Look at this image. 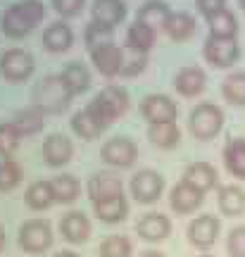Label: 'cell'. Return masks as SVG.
Listing matches in <instances>:
<instances>
[{
    "label": "cell",
    "instance_id": "cell-1",
    "mask_svg": "<svg viewBox=\"0 0 245 257\" xmlns=\"http://www.w3.org/2000/svg\"><path fill=\"white\" fill-rule=\"evenodd\" d=\"M46 19V5L41 0H19L10 5L3 17H0V29L10 38H24Z\"/></svg>",
    "mask_w": 245,
    "mask_h": 257
},
{
    "label": "cell",
    "instance_id": "cell-2",
    "mask_svg": "<svg viewBox=\"0 0 245 257\" xmlns=\"http://www.w3.org/2000/svg\"><path fill=\"white\" fill-rule=\"evenodd\" d=\"M74 93L67 88V83L62 81L60 74H50L43 76L41 81H36L34 91H31V100L34 105H38L48 114H60L72 105Z\"/></svg>",
    "mask_w": 245,
    "mask_h": 257
},
{
    "label": "cell",
    "instance_id": "cell-3",
    "mask_svg": "<svg viewBox=\"0 0 245 257\" xmlns=\"http://www.w3.org/2000/svg\"><path fill=\"white\" fill-rule=\"evenodd\" d=\"M86 107L102 121V126L107 128L112 121H117L121 114H127L129 93L124 91L121 86H105V88H102V91H100Z\"/></svg>",
    "mask_w": 245,
    "mask_h": 257
},
{
    "label": "cell",
    "instance_id": "cell-4",
    "mask_svg": "<svg viewBox=\"0 0 245 257\" xmlns=\"http://www.w3.org/2000/svg\"><path fill=\"white\" fill-rule=\"evenodd\" d=\"M221 126H224V112L212 102H200L188 114V128L198 141L214 138L221 131Z\"/></svg>",
    "mask_w": 245,
    "mask_h": 257
},
{
    "label": "cell",
    "instance_id": "cell-5",
    "mask_svg": "<svg viewBox=\"0 0 245 257\" xmlns=\"http://www.w3.org/2000/svg\"><path fill=\"white\" fill-rule=\"evenodd\" d=\"M34 72V55L22 48H10L0 55V76L10 83L27 81Z\"/></svg>",
    "mask_w": 245,
    "mask_h": 257
},
{
    "label": "cell",
    "instance_id": "cell-6",
    "mask_svg": "<svg viewBox=\"0 0 245 257\" xmlns=\"http://www.w3.org/2000/svg\"><path fill=\"white\" fill-rule=\"evenodd\" d=\"M53 243V229L46 219H29L19 229V245L27 252H43Z\"/></svg>",
    "mask_w": 245,
    "mask_h": 257
},
{
    "label": "cell",
    "instance_id": "cell-7",
    "mask_svg": "<svg viewBox=\"0 0 245 257\" xmlns=\"http://www.w3.org/2000/svg\"><path fill=\"white\" fill-rule=\"evenodd\" d=\"M202 55L212 67H219V69H226V67H233L240 57V48H238L236 38H214L209 36L205 48H202Z\"/></svg>",
    "mask_w": 245,
    "mask_h": 257
},
{
    "label": "cell",
    "instance_id": "cell-8",
    "mask_svg": "<svg viewBox=\"0 0 245 257\" xmlns=\"http://www.w3.org/2000/svg\"><path fill=\"white\" fill-rule=\"evenodd\" d=\"M100 157H102V162H107L109 167H119V169H124V167H131L134 162H136L138 148H136V143H134L131 138L117 136V138H109L107 143L102 146Z\"/></svg>",
    "mask_w": 245,
    "mask_h": 257
},
{
    "label": "cell",
    "instance_id": "cell-9",
    "mask_svg": "<svg viewBox=\"0 0 245 257\" xmlns=\"http://www.w3.org/2000/svg\"><path fill=\"white\" fill-rule=\"evenodd\" d=\"M141 114L146 117L150 124H164V121H176L179 117V107L169 95L162 93H150L141 102Z\"/></svg>",
    "mask_w": 245,
    "mask_h": 257
},
{
    "label": "cell",
    "instance_id": "cell-10",
    "mask_svg": "<svg viewBox=\"0 0 245 257\" xmlns=\"http://www.w3.org/2000/svg\"><path fill=\"white\" fill-rule=\"evenodd\" d=\"M164 191V179L153 169H143L131 179V195L143 205L155 202Z\"/></svg>",
    "mask_w": 245,
    "mask_h": 257
},
{
    "label": "cell",
    "instance_id": "cell-11",
    "mask_svg": "<svg viewBox=\"0 0 245 257\" xmlns=\"http://www.w3.org/2000/svg\"><path fill=\"white\" fill-rule=\"evenodd\" d=\"M219 238V219L212 214H200L188 224V240L195 248H209Z\"/></svg>",
    "mask_w": 245,
    "mask_h": 257
},
{
    "label": "cell",
    "instance_id": "cell-12",
    "mask_svg": "<svg viewBox=\"0 0 245 257\" xmlns=\"http://www.w3.org/2000/svg\"><path fill=\"white\" fill-rule=\"evenodd\" d=\"M205 83H207L205 72H202L200 67H193V64L181 67V69L176 72V76H174V88H176V93H181L183 98H195V95H200V93L205 91Z\"/></svg>",
    "mask_w": 245,
    "mask_h": 257
},
{
    "label": "cell",
    "instance_id": "cell-13",
    "mask_svg": "<svg viewBox=\"0 0 245 257\" xmlns=\"http://www.w3.org/2000/svg\"><path fill=\"white\" fill-rule=\"evenodd\" d=\"M91 62L102 76H109V79H112V76L121 74L124 50L117 48L114 43H112V46H105V48H98V50H93L91 53Z\"/></svg>",
    "mask_w": 245,
    "mask_h": 257
},
{
    "label": "cell",
    "instance_id": "cell-14",
    "mask_svg": "<svg viewBox=\"0 0 245 257\" xmlns=\"http://www.w3.org/2000/svg\"><path fill=\"white\" fill-rule=\"evenodd\" d=\"M91 12H93V22L114 29L127 17V3L124 0H93Z\"/></svg>",
    "mask_w": 245,
    "mask_h": 257
},
{
    "label": "cell",
    "instance_id": "cell-15",
    "mask_svg": "<svg viewBox=\"0 0 245 257\" xmlns=\"http://www.w3.org/2000/svg\"><path fill=\"white\" fill-rule=\"evenodd\" d=\"M136 231L141 238L146 240H164L169 233H172V221L167 219L160 212H148L146 217H141L136 224Z\"/></svg>",
    "mask_w": 245,
    "mask_h": 257
},
{
    "label": "cell",
    "instance_id": "cell-16",
    "mask_svg": "<svg viewBox=\"0 0 245 257\" xmlns=\"http://www.w3.org/2000/svg\"><path fill=\"white\" fill-rule=\"evenodd\" d=\"M72 153H74V146L72 141L62 134H53V136L46 138L43 143V160H46L50 167H62L72 160Z\"/></svg>",
    "mask_w": 245,
    "mask_h": 257
},
{
    "label": "cell",
    "instance_id": "cell-17",
    "mask_svg": "<svg viewBox=\"0 0 245 257\" xmlns=\"http://www.w3.org/2000/svg\"><path fill=\"white\" fill-rule=\"evenodd\" d=\"M46 117L48 112H43L38 105H29V107H24V110H19L15 117H12V126L19 131V136H34V134H38L41 128L46 126Z\"/></svg>",
    "mask_w": 245,
    "mask_h": 257
},
{
    "label": "cell",
    "instance_id": "cell-18",
    "mask_svg": "<svg viewBox=\"0 0 245 257\" xmlns=\"http://www.w3.org/2000/svg\"><path fill=\"white\" fill-rule=\"evenodd\" d=\"M164 31H167V36L172 41L183 43V41H188V38H193L198 34V22L188 12H172L169 19H167V24H164Z\"/></svg>",
    "mask_w": 245,
    "mask_h": 257
},
{
    "label": "cell",
    "instance_id": "cell-19",
    "mask_svg": "<svg viewBox=\"0 0 245 257\" xmlns=\"http://www.w3.org/2000/svg\"><path fill=\"white\" fill-rule=\"evenodd\" d=\"M60 231L69 243H83L91 236V221L83 212H69L60 219Z\"/></svg>",
    "mask_w": 245,
    "mask_h": 257
},
{
    "label": "cell",
    "instance_id": "cell-20",
    "mask_svg": "<svg viewBox=\"0 0 245 257\" xmlns=\"http://www.w3.org/2000/svg\"><path fill=\"white\" fill-rule=\"evenodd\" d=\"M169 202H172L174 212L188 214V212L198 210L200 205H202V191H198V188H193L191 184L181 181L179 186H174L172 188V198H169Z\"/></svg>",
    "mask_w": 245,
    "mask_h": 257
},
{
    "label": "cell",
    "instance_id": "cell-21",
    "mask_svg": "<svg viewBox=\"0 0 245 257\" xmlns=\"http://www.w3.org/2000/svg\"><path fill=\"white\" fill-rule=\"evenodd\" d=\"M88 195L93 202L107 200V198H117L121 195V179L114 174H93L88 179Z\"/></svg>",
    "mask_w": 245,
    "mask_h": 257
},
{
    "label": "cell",
    "instance_id": "cell-22",
    "mask_svg": "<svg viewBox=\"0 0 245 257\" xmlns=\"http://www.w3.org/2000/svg\"><path fill=\"white\" fill-rule=\"evenodd\" d=\"M72 43L74 34L69 24H64V22H55L43 31V48L50 50V53H64V50L72 48Z\"/></svg>",
    "mask_w": 245,
    "mask_h": 257
},
{
    "label": "cell",
    "instance_id": "cell-23",
    "mask_svg": "<svg viewBox=\"0 0 245 257\" xmlns=\"http://www.w3.org/2000/svg\"><path fill=\"white\" fill-rule=\"evenodd\" d=\"M183 181L205 193L217 186V169L209 165V162H195V165H191L183 172Z\"/></svg>",
    "mask_w": 245,
    "mask_h": 257
},
{
    "label": "cell",
    "instance_id": "cell-24",
    "mask_svg": "<svg viewBox=\"0 0 245 257\" xmlns=\"http://www.w3.org/2000/svg\"><path fill=\"white\" fill-rule=\"evenodd\" d=\"M93 210H95V217H98L100 221L117 224V221H124V219H127L129 202L124 200V195H117V198H107V200L93 202Z\"/></svg>",
    "mask_w": 245,
    "mask_h": 257
},
{
    "label": "cell",
    "instance_id": "cell-25",
    "mask_svg": "<svg viewBox=\"0 0 245 257\" xmlns=\"http://www.w3.org/2000/svg\"><path fill=\"white\" fill-rule=\"evenodd\" d=\"M169 15H172V10H169L167 3H162V0H148V3H143L141 10H138L136 22H143V24H148L150 29L157 31V29H164Z\"/></svg>",
    "mask_w": 245,
    "mask_h": 257
},
{
    "label": "cell",
    "instance_id": "cell-26",
    "mask_svg": "<svg viewBox=\"0 0 245 257\" xmlns=\"http://www.w3.org/2000/svg\"><path fill=\"white\" fill-rule=\"evenodd\" d=\"M72 128H74V134L79 138H83V141H93V138H98L100 134L105 131L102 121H100L88 107L79 110L72 117Z\"/></svg>",
    "mask_w": 245,
    "mask_h": 257
},
{
    "label": "cell",
    "instance_id": "cell-27",
    "mask_svg": "<svg viewBox=\"0 0 245 257\" xmlns=\"http://www.w3.org/2000/svg\"><path fill=\"white\" fill-rule=\"evenodd\" d=\"M209 27V36L214 38H236L238 34V19L231 10H221L212 17H205Z\"/></svg>",
    "mask_w": 245,
    "mask_h": 257
},
{
    "label": "cell",
    "instance_id": "cell-28",
    "mask_svg": "<svg viewBox=\"0 0 245 257\" xmlns=\"http://www.w3.org/2000/svg\"><path fill=\"white\" fill-rule=\"evenodd\" d=\"M60 76H62V81L67 83V88H69L74 95L88 91V86H91V72H88V67L81 62L64 64V69L60 72Z\"/></svg>",
    "mask_w": 245,
    "mask_h": 257
},
{
    "label": "cell",
    "instance_id": "cell-29",
    "mask_svg": "<svg viewBox=\"0 0 245 257\" xmlns=\"http://www.w3.org/2000/svg\"><path fill=\"white\" fill-rule=\"evenodd\" d=\"M219 210L226 217H240L245 212V191L238 186H224L219 188Z\"/></svg>",
    "mask_w": 245,
    "mask_h": 257
},
{
    "label": "cell",
    "instance_id": "cell-30",
    "mask_svg": "<svg viewBox=\"0 0 245 257\" xmlns=\"http://www.w3.org/2000/svg\"><path fill=\"white\" fill-rule=\"evenodd\" d=\"M148 138L153 141L157 148H176L179 141H181V131L176 126V121H164V124H150L148 128Z\"/></svg>",
    "mask_w": 245,
    "mask_h": 257
},
{
    "label": "cell",
    "instance_id": "cell-31",
    "mask_svg": "<svg viewBox=\"0 0 245 257\" xmlns=\"http://www.w3.org/2000/svg\"><path fill=\"white\" fill-rule=\"evenodd\" d=\"M224 165L228 174L245 179V138H233L224 148Z\"/></svg>",
    "mask_w": 245,
    "mask_h": 257
},
{
    "label": "cell",
    "instance_id": "cell-32",
    "mask_svg": "<svg viewBox=\"0 0 245 257\" xmlns=\"http://www.w3.org/2000/svg\"><path fill=\"white\" fill-rule=\"evenodd\" d=\"M83 43L88 48V53L98 50V48L112 46V43H114V29L102 27L98 22H91L88 27L83 29Z\"/></svg>",
    "mask_w": 245,
    "mask_h": 257
},
{
    "label": "cell",
    "instance_id": "cell-33",
    "mask_svg": "<svg viewBox=\"0 0 245 257\" xmlns=\"http://www.w3.org/2000/svg\"><path fill=\"white\" fill-rule=\"evenodd\" d=\"M50 188H53V195H55V202H74L79 198V181L74 179L72 174H62V176H55L50 181Z\"/></svg>",
    "mask_w": 245,
    "mask_h": 257
},
{
    "label": "cell",
    "instance_id": "cell-34",
    "mask_svg": "<svg viewBox=\"0 0 245 257\" xmlns=\"http://www.w3.org/2000/svg\"><path fill=\"white\" fill-rule=\"evenodd\" d=\"M127 46L148 53L155 46V29H150L143 22H134L127 31Z\"/></svg>",
    "mask_w": 245,
    "mask_h": 257
},
{
    "label": "cell",
    "instance_id": "cell-35",
    "mask_svg": "<svg viewBox=\"0 0 245 257\" xmlns=\"http://www.w3.org/2000/svg\"><path fill=\"white\" fill-rule=\"evenodd\" d=\"M55 202L53 188H50V181H36V184L29 186L27 191V205L31 210H48Z\"/></svg>",
    "mask_w": 245,
    "mask_h": 257
},
{
    "label": "cell",
    "instance_id": "cell-36",
    "mask_svg": "<svg viewBox=\"0 0 245 257\" xmlns=\"http://www.w3.org/2000/svg\"><path fill=\"white\" fill-rule=\"evenodd\" d=\"M221 93L231 105H245V72L228 74L221 83Z\"/></svg>",
    "mask_w": 245,
    "mask_h": 257
},
{
    "label": "cell",
    "instance_id": "cell-37",
    "mask_svg": "<svg viewBox=\"0 0 245 257\" xmlns=\"http://www.w3.org/2000/svg\"><path fill=\"white\" fill-rule=\"evenodd\" d=\"M124 64H121V76H136L146 69L148 64V53L143 50H136V48L124 46Z\"/></svg>",
    "mask_w": 245,
    "mask_h": 257
},
{
    "label": "cell",
    "instance_id": "cell-38",
    "mask_svg": "<svg viewBox=\"0 0 245 257\" xmlns=\"http://www.w3.org/2000/svg\"><path fill=\"white\" fill-rule=\"evenodd\" d=\"M134 248L127 236H109L100 243V257H131Z\"/></svg>",
    "mask_w": 245,
    "mask_h": 257
},
{
    "label": "cell",
    "instance_id": "cell-39",
    "mask_svg": "<svg viewBox=\"0 0 245 257\" xmlns=\"http://www.w3.org/2000/svg\"><path fill=\"white\" fill-rule=\"evenodd\" d=\"M19 141H22V136H19L17 128L12 126V121L10 124H0V155L5 160L19 148Z\"/></svg>",
    "mask_w": 245,
    "mask_h": 257
},
{
    "label": "cell",
    "instance_id": "cell-40",
    "mask_svg": "<svg viewBox=\"0 0 245 257\" xmlns=\"http://www.w3.org/2000/svg\"><path fill=\"white\" fill-rule=\"evenodd\" d=\"M19 181H22V169H19V165L12 162V160H5V162L0 165V191H12Z\"/></svg>",
    "mask_w": 245,
    "mask_h": 257
},
{
    "label": "cell",
    "instance_id": "cell-41",
    "mask_svg": "<svg viewBox=\"0 0 245 257\" xmlns=\"http://www.w3.org/2000/svg\"><path fill=\"white\" fill-rule=\"evenodd\" d=\"M226 250L231 257H245V226H238L228 233Z\"/></svg>",
    "mask_w": 245,
    "mask_h": 257
},
{
    "label": "cell",
    "instance_id": "cell-42",
    "mask_svg": "<svg viewBox=\"0 0 245 257\" xmlns=\"http://www.w3.org/2000/svg\"><path fill=\"white\" fill-rule=\"evenodd\" d=\"M86 0H53V10L62 17H76L81 15Z\"/></svg>",
    "mask_w": 245,
    "mask_h": 257
},
{
    "label": "cell",
    "instance_id": "cell-43",
    "mask_svg": "<svg viewBox=\"0 0 245 257\" xmlns=\"http://www.w3.org/2000/svg\"><path fill=\"white\" fill-rule=\"evenodd\" d=\"M195 5H198V10L205 17H212V15H217L221 10H226V0H195Z\"/></svg>",
    "mask_w": 245,
    "mask_h": 257
},
{
    "label": "cell",
    "instance_id": "cell-44",
    "mask_svg": "<svg viewBox=\"0 0 245 257\" xmlns=\"http://www.w3.org/2000/svg\"><path fill=\"white\" fill-rule=\"evenodd\" d=\"M138 257H164L162 252H155V250H146L143 255H138Z\"/></svg>",
    "mask_w": 245,
    "mask_h": 257
},
{
    "label": "cell",
    "instance_id": "cell-45",
    "mask_svg": "<svg viewBox=\"0 0 245 257\" xmlns=\"http://www.w3.org/2000/svg\"><path fill=\"white\" fill-rule=\"evenodd\" d=\"M55 257H79L76 252H69V250H62V252H57Z\"/></svg>",
    "mask_w": 245,
    "mask_h": 257
},
{
    "label": "cell",
    "instance_id": "cell-46",
    "mask_svg": "<svg viewBox=\"0 0 245 257\" xmlns=\"http://www.w3.org/2000/svg\"><path fill=\"white\" fill-rule=\"evenodd\" d=\"M3 245H5V231H3V226H0V250H3Z\"/></svg>",
    "mask_w": 245,
    "mask_h": 257
},
{
    "label": "cell",
    "instance_id": "cell-47",
    "mask_svg": "<svg viewBox=\"0 0 245 257\" xmlns=\"http://www.w3.org/2000/svg\"><path fill=\"white\" fill-rule=\"evenodd\" d=\"M238 5H240V8L245 10V0H238Z\"/></svg>",
    "mask_w": 245,
    "mask_h": 257
},
{
    "label": "cell",
    "instance_id": "cell-48",
    "mask_svg": "<svg viewBox=\"0 0 245 257\" xmlns=\"http://www.w3.org/2000/svg\"><path fill=\"white\" fill-rule=\"evenodd\" d=\"M200 257H212V255H200Z\"/></svg>",
    "mask_w": 245,
    "mask_h": 257
}]
</instances>
